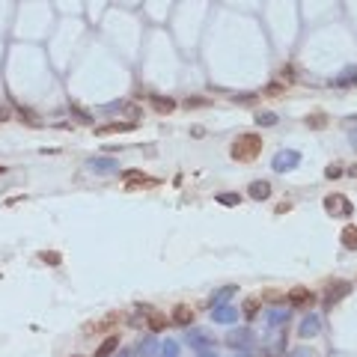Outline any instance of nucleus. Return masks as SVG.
Masks as SVG:
<instances>
[{
  "instance_id": "3",
  "label": "nucleus",
  "mask_w": 357,
  "mask_h": 357,
  "mask_svg": "<svg viewBox=\"0 0 357 357\" xmlns=\"http://www.w3.org/2000/svg\"><path fill=\"white\" fill-rule=\"evenodd\" d=\"M253 339H256V336H253L250 327H235V330L227 333V345H232V348H247Z\"/></svg>"
},
{
  "instance_id": "2",
  "label": "nucleus",
  "mask_w": 357,
  "mask_h": 357,
  "mask_svg": "<svg viewBox=\"0 0 357 357\" xmlns=\"http://www.w3.org/2000/svg\"><path fill=\"white\" fill-rule=\"evenodd\" d=\"M301 164V155L295 152V149H283V152H277L274 155V161H271V170L274 173H289Z\"/></svg>"
},
{
  "instance_id": "36",
  "label": "nucleus",
  "mask_w": 357,
  "mask_h": 357,
  "mask_svg": "<svg viewBox=\"0 0 357 357\" xmlns=\"http://www.w3.org/2000/svg\"><path fill=\"white\" fill-rule=\"evenodd\" d=\"M0 119H9V110H6V104H0Z\"/></svg>"
},
{
  "instance_id": "41",
  "label": "nucleus",
  "mask_w": 357,
  "mask_h": 357,
  "mask_svg": "<svg viewBox=\"0 0 357 357\" xmlns=\"http://www.w3.org/2000/svg\"><path fill=\"white\" fill-rule=\"evenodd\" d=\"M75 357H81V354H75Z\"/></svg>"
},
{
  "instance_id": "21",
  "label": "nucleus",
  "mask_w": 357,
  "mask_h": 357,
  "mask_svg": "<svg viewBox=\"0 0 357 357\" xmlns=\"http://www.w3.org/2000/svg\"><path fill=\"white\" fill-rule=\"evenodd\" d=\"M116 345H119V339H116V336H110V339H104V342H101V348H98V351H96V357H110V354H113V351H116Z\"/></svg>"
},
{
  "instance_id": "37",
  "label": "nucleus",
  "mask_w": 357,
  "mask_h": 357,
  "mask_svg": "<svg viewBox=\"0 0 357 357\" xmlns=\"http://www.w3.org/2000/svg\"><path fill=\"white\" fill-rule=\"evenodd\" d=\"M199 357H218V354H211V351H205V354H202V351H199Z\"/></svg>"
},
{
  "instance_id": "11",
  "label": "nucleus",
  "mask_w": 357,
  "mask_h": 357,
  "mask_svg": "<svg viewBox=\"0 0 357 357\" xmlns=\"http://www.w3.org/2000/svg\"><path fill=\"white\" fill-rule=\"evenodd\" d=\"M87 167L96 170V173H116V170H119V161H116V158H90Z\"/></svg>"
},
{
  "instance_id": "35",
  "label": "nucleus",
  "mask_w": 357,
  "mask_h": 357,
  "mask_svg": "<svg viewBox=\"0 0 357 357\" xmlns=\"http://www.w3.org/2000/svg\"><path fill=\"white\" fill-rule=\"evenodd\" d=\"M348 140H351V146L357 149V128H354V131H348Z\"/></svg>"
},
{
  "instance_id": "38",
  "label": "nucleus",
  "mask_w": 357,
  "mask_h": 357,
  "mask_svg": "<svg viewBox=\"0 0 357 357\" xmlns=\"http://www.w3.org/2000/svg\"><path fill=\"white\" fill-rule=\"evenodd\" d=\"M235 357H253V354H235Z\"/></svg>"
},
{
  "instance_id": "17",
  "label": "nucleus",
  "mask_w": 357,
  "mask_h": 357,
  "mask_svg": "<svg viewBox=\"0 0 357 357\" xmlns=\"http://www.w3.org/2000/svg\"><path fill=\"white\" fill-rule=\"evenodd\" d=\"M232 295H235V286H227V289H221V292H215V295H211L205 307H221V304H227V301L232 298Z\"/></svg>"
},
{
  "instance_id": "7",
  "label": "nucleus",
  "mask_w": 357,
  "mask_h": 357,
  "mask_svg": "<svg viewBox=\"0 0 357 357\" xmlns=\"http://www.w3.org/2000/svg\"><path fill=\"white\" fill-rule=\"evenodd\" d=\"M185 342H188L191 348H196V351H202V348H208V345H211V336H208L202 327H191V330H188V336H185Z\"/></svg>"
},
{
  "instance_id": "33",
  "label": "nucleus",
  "mask_w": 357,
  "mask_h": 357,
  "mask_svg": "<svg viewBox=\"0 0 357 357\" xmlns=\"http://www.w3.org/2000/svg\"><path fill=\"white\" fill-rule=\"evenodd\" d=\"M72 113H75V116H78V119H81V122H93V116H90V113H87V110H78V107H75V110H72Z\"/></svg>"
},
{
  "instance_id": "1",
  "label": "nucleus",
  "mask_w": 357,
  "mask_h": 357,
  "mask_svg": "<svg viewBox=\"0 0 357 357\" xmlns=\"http://www.w3.org/2000/svg\"><path fill=\"white\" fill-rule=\"evenodd\" d=\"M259 149H262V137H259V134H241V137H235L229 155H232L235 161L244 164V161H256Z\"/></svg>"
},
{
  "instance_id": "25",
  "label": "nucleus",
  "mask_w": 357,
  "mask_h": 357,
  "mask_svg": "<svg viewBox=\"0 0 357 357\" xmlns=\"http://www.w3.org/2000/svg\"><path fill=\"white\" fill-rule=\"evenodd\" d=\"M218 202H221V205H227V208H232V205H238V202H241V196H238V194H218Z\"/></svg>"
},
{
  "instance_id": "28",
  "label": "nucleus",
  "mask_w": 357,
  "mask_h": 357,
  "mask_svg": "<svg viewBox=\"0 0 357 357\" xmlns=\"http://www.w3.org/2000/svg\"><path fill=\"white\" fill-rule=\"evenodd\" d=\"M256 313H259V301H247V304H244V316H247V319H253Z\"/></svg>"
},
{
  "instance_id": "14",
  "label": "nucleus",
  "mask_w": 357,
  "mask_h": 357,
  "mask_svg": "<svg viewBox=\"0 0 357 357\" xmlns=\"http://www.w3.org/2000/svg\"><path fill=\"white\" fill-rule=\"evenodd\" d=\"M247 194H250V199H259V202H265V199L271 196V182H265V179H259V182H253Z\"/></svg>"
},
{
  "instance_id": "8",
  "label": "nucleus",
  "mask_w": 357,
  "mask_h": 357,
  "mask_svg": "<svg viewBox=\"0 0 357 357\" xmlns=\"http://www.w3.org/2000/svg\"><path fill=\"white\" fill-rule=\"evenodd\" d=\"M158 351H161V342H158L155 333H152V336L140 339V345L134 348V357H158Z\"/></svg>"
},
{
  "instance_id": "26",
  "label": "nucleus",
  "mask_w": 357,
  "mask_h": 357,
  "mask_svg": "<svg viewBox=\"0 0 357 357\" xmlns=\"http://www.w3.org/2000/svg\"><path fill=\"white\" fill-rule=\"evenodd\" d=\"M185 107H191V110H196V107H208V98L191 96V98H185Z\"/></svg>"
},
{
  "instance_id": "6",
  "label": "nucleus",
  "mask_w": 357,
  "mask_h": 357,
  "mask_svg": "<svg viewBox=\"0 0 357 357\" xmlns=\"http://www.w3.org/2000/svg\"><path fill=\"white\" fill-rule=\"evenodd\" d=\"M322 333V319L319 316H307L301 325H298V336L301 339H313V336H319Z\"/></svg>"
},
{
  "instance_id": "34",
  "label": "nucleus",
  "mask_w": 357,
  "mask_h": 357,
  "mask_svg": "<svg viewBox=\"0 0 357 357\" xmlns=\"http://www.w3.org/2000/svg\"><path fill=\"white\" fill-rule=\"evenodd\" d=\"M238 101H241V104H253L256 96H253V93H250V96H238Z\"/></svg>"
},
{
  "instance_id": "39",
  "label": "nucleus",
  "mask_w": 357,
  "mask_h": 357,
  "mask_svg": "<svg viewBox=\"0 0 357 357\" xmlns=\"http://www.w3.org/2000/svg\"><path fill=\"white\" fill-rule=\"evenodd\" d=\"M119 357H131V354H119Z\"/></svg>"
},
{
  "instance_id": "27",
  "label": "nucleus",
  "mask_w": 357,
  "mask_h": 357,
  "mask_svg": "<svg viewBox=\"0 0 357 357\" xmlns=\"http://www.w3.org/2000/svg\"><path fill=\"white\" fill-rule=\"evenodd\" d=\"M149 327H152V333H158V330H164V327H167V322H164V316H158V313H155V316H149Z\"/></svg>"
},
{
  "instance_id": "4",
  "label": "nucleus",
  "mask_w": 357,
  "mask_h": 357,
  "mask_svg": "<svg viewBox=\"0 0 357 357\" xmlns=\"http://www.w3.org/2000/svg\"><path fill=\"white\" fill-rule=\"evenodd\" d=\"M325 208H327V215H333V218H336V215H351V208H354V205H351V202H348L342 194H330L325 199Z\"/></svg>"
},
{
  "instance_id": "19",
  "label": "nucleus",
  "mask_w": 357,
  "mask_h": 357,
  "mask_svg": "<svg viewBox=\"0 0 357 357\" xmlns=\"http://www.w3.org/2000/svg\"><path fill=\"white\" fill-rule=\"evenodd\" d=\"M131 128H134L131 122H107V125H101V128H98V134H101V137H107V134H122V131H131Z\"/></svg>"
},
{
  "instance_id": "9",
  "label": "nucleus",
  "mask_w": 357,
  "mask_h": 357,
  "mask_svg": "<svg viewBox=\"0 0 357 357\" xmlns=\"http://www.w3.org/2000/svg\"><path fill=\"white\" fill-rule=\"evenodd\" d=\"M265 322H268V327H283L289 322V310L286 307H271L265 313Z\"/></svg>"
},
{
  "instance_id": "13",
  "label": "nucleus",
  "mask_w": 357,
  "mask_h": 357,
  "mask_svg": "<svg viewBox=\"0 0 357 357\" xmlns=\"http://www.w3.org/2000/svg\"><path fill=\"white\" fill-rule=\"evenodd\" d=\"M333 87H357V65L342 68V72L333 78Z\"/></svg>"
},
{
  "instance_id": "40",
  "label": "nucleus",
  "mask_w": 357,
  "mask_h": 357,
  "mask_svg": "<svg viewBox=\"0 0 357 357\" xmlns=\"http://www.w3.org/2000/svg\"><path fill=\"white\" fill-rule=\"evenodd\" d=\"M0 173H3V167H0Z\"/></svg>"
},
{
  "instance_id": "5",
  "label": "nucleus",
  "mask_w": 357,
  "mask_h": 357,
  "mask_svg": "<svg viewBox=\"0 0 357 357\" xmlns=\"http://www.w3.org/2000/svg\"><path fill=\"white\" fill-rule=\"evenodd\" d=\"M211 319L218 325H235L238 322V310L229 307V304H221V307H211Z\"/></svg>"
},
{
  "instance_id": "23",
  "label": "nucleus",
  "mask_w": 357,
  "mask_h": 357,
  "mask_svg": "<svg viewBox=\"0 0 357 357\" xmlns=\"http://www.w3.org/2000/svg\"><path fill=\"white\" fill-rule=\"evenodd\" d=\"M280 119H277V113H256V125H262V128H274Z\"/></svg>"
},
{
  "instance_id": "20",
  "label": "nucleus",
  "mask_w": 357,
  "mask_h": 357,
  "mask_svg": "<svg viewBox=\"0 0 357 357\" xmlns=\"http://www.w3.org/2000/svg\"><path fill=\"white\" fill-rule=\"evenodd\" d=\"M152 107L158 110V113H170L173 107H179L173 98H167V96H152Z\"/></svg>"
},
{
  "instance_id": "22",
  "label": "nucleus",
  "mask_w": 357,
  "mask_h": 357,
  "mask_svg": "<svg viewBox=\"0 0 357 357\" xmlns=\"http://www.w3.org/2000/svg\"><path fill=\"white\" fill-rule=\"evenodd\" d=\"M158 357H179V342H176V339H167V342H161V351H158Z\"/></svg>"
},
{
  "instance_id": "31",
  "label": "nucleus",
  "mask_w": 357,
  "mask_h": 357,
  "mask_svg": "<svg viewBox=\"0 0 357 357\" xmlns=\"http://www.w3.org/2000/svg\"><path fill=\"white\" fill-rule=\"evenodd\" d=\"M289 357H316V351H313V348H298V351H292Z\"/></svg>"
},
{
  "instance_id": "15",
  "label": "nucleus",
  "mask_w": 357,
  "mask_h": 357,
  "mask_svg": "<svg viewBox=\"0 0 357 357\" xmlns=\"http://www.w3.org/2000/svg\"><path fill=\"white\" fill-rule=\"evenodd\" d=\"M173 322H176V325H182V327H188L191 322H194V310H191V307H185V304H179V307L173 310Z\"/></svg>"
},
{
  "instance_id": "18",
  "label": "nucleus",
  "mask_w": 357,
  "mask_h": 357,
  "mask_svg": "<svg viewBox=\"0 0 357 357\" xmlns=\"http://www.w3.org/2000/svg\"><path fill=\"white\" fill-rule=\"evenodd\" d=\"M342 244H345V250H357V224H351V227L342 229Z\"/></svg>"
},
{
  "instance_id": "30",
  "label": "nucleus",
  "mask_w": 357,
  "mask_h": 357,
  "mask_svg": "<svg viewBox=\"0 0 357 357\" xmlns=\"http://www.w3.org/2000/svg\"><path fill=\"white\" fill-rule=\"evenodd\" d=\"M339 176H342V167L339 164H330L327 167V179H339Z\"/></svg>"
},
{
  "instance_id": "32",
  "label": "nucleus",
  "mask_w": 357,
  "mask_h": 357,
  "mask_svg": "<svg viewBox=\"0 0 357 357\" xmlns=\"http://www.w3.org/2000/svg\"><path fill=\"white\" fill-rule=\"evenodd\" d=\"M42 259L48 265H60V253H42Z\"/></svg>"
},
{
  "instance_id": "16",
  "label": "nucleus",
  "mask_w": 357,
  "mask_h": 357,
  "mask_svg": "<svg viewBox=\"0 0 357 357\" xmlns=\"http://www.w3.org/2000/svg\"><path fill=\"white\" fill-rule=\"evenodd\" d=\"M310 301H313V292H310V289H292V292H289V304H292V307H307Z\"/></svg>"
},
{
  "instance_id": "29",
  "label": "nucleus",
  "mask_w": 357,
  "mask_h": 357,
  "mask_svg": "<svg viewBox=\"0 0 357 357\" xmlns=\"http://www.w3.org/2000/svg\"><path fill=\"white\" fill-rule=\"evenodd\" d=\"M265 93H268V96H277V93H283V84H280V81H274V84H268V87H265Z\"/></svg>"
},
{
  "instance_id": "10",
  "label": "nucleus",
  "mask_w": 357,
  "mask_h": 357,
  "mask_svg": "<svg viewBox=\"0 0 357 357\" xmlns=\"http://www.w3.org/2000/svg\"><path fill=\"white\" fill-rule=\"evenodd\" d=\"M351 292V283H345V280H339V283H330L327 286V304H336V301H342L345 295Z\"/></svg>"
},
{
  "instance_id": "24",
  "label": "nucleus",
  "mask_w": 357,
  "mask_h": 357,
  "mask_svg": "<svg viewBox=\"0 0 357 357\" xmlns=\"http://www.w3.org/2000/svg\"><path fill=\"white\" fill-rule=\"evenodd\" d=\"M307 125H310V128H325L327 116L325 113H310V116H307Z\"/></svg>"
},
{
  "instance_id": "12",
  "label": "nucleus",
  "mask_w": 357,
  "mask_h": 357,
  "mask_svg": "<svg viewBox=\"0 0 357 357\" xmlns=\"http://www.w3.org/2000/svg\"><path fill=\"white\" fill-rule=\"evenodd\" d=\"M149 185H152V179L146 173H140V170H128L125 173V188H149Z\"/></svg>"
}]
</instances>
